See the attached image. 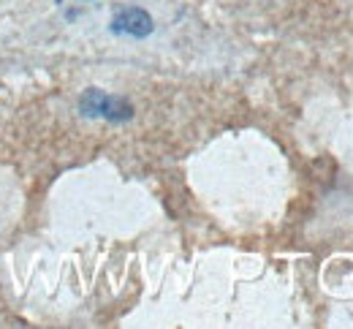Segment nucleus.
Masks as SVG:
<instances>
[{
	"label": "nucleus",
	"mask_w": 353,
	"mask_h": 329,
	"mask_svg": "<svg viewBox=\"0 0 353 329\" xmlns=\"http://www.w3.org/2000/svg\"><path fill=\"white\" fill-rule=\"evenodd\" d=\"M112 28H114V33H128V36L141 39V36L152 33V19L141 8H125V11H120L114 17V25Z\"/></svg>",
	"instance_id": "nucleus-1"
}]
</instances>
